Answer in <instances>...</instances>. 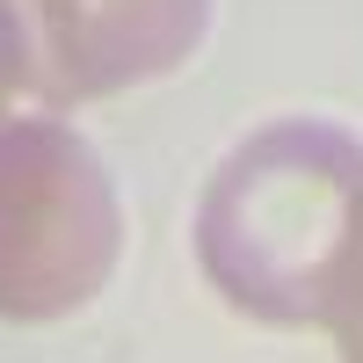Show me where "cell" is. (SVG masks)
Segmentation results:
<instances>
[{
	"label": "cell",
	"instance_id": "obj_1",
	"mask_svg": "<svg viewBox=\"0 0 363 363\" xmlns=\"http://www.w3.org/2000/svg\"><path fill=\"white\" fill-rule=\"evenodd\" d=\"M363 255V138L327 116H277L211 167L196 269L233 313L327 335Z\"/></svg>",
	"mask_w": 363,
	"mask_h": 363
},
{
	"label": "cell",
	"instance_id": "obj_2",
	"mask_svg": "<svg viewBox=\"0 0 363 363\" xmlns=\"http://www.w3.org/2000/svg\"><path fill=\"white\" fill-rule=\"evenodd\" d=\"M124 255V203L66 116H0V320L44 327L95 306Z\"/></svg>",
	"mask_w": 363,
	"mask_h": 363
},
{
	"label": "cell",
	"instance_id": "obj_3",
	"mask_svg": "<svg viewBox=\"0 0 363 363\" xmlns=\"http://www.w3.org/2000/svg\"><path fill=\"white\" fill-rule=\"evenodd\" d=\"M37 102L80 109L182 73L211 37V0H8Z\"/></svg>",
	"mask_w": 363,
	"mask_h": 363
},
{
	"label": "cell",
	"instance_id": "obj_4",
	"mask_svg": "<svg viewBox=\"0 0 363 363\" xmlns=\"http://www.w3.org/2000/svg\"><path fill=\"white\" fill-rule=\"evenodd\" d=\"M22 95H37V73H29V44H22L15 8L0 0V116H8Z\"/></svg>",
	"mask_w": 363,
	"mask_h": 363
},
{
	"label": "cell",
	"instance_id": "obj_5",
	"mask_svg": "<svg viewBox=\"0 0 363 363\" xmlns=\"http://www.w3.org/2000/svg\"><path fill=\"white\" fill-rule=\"evenodd\" d=\"M327 342H335L342 356H363V255H356V269H349V291H342L335 320H327Z\"/></svg>",
	"mask_w": 363,
	"mask_h": 363
}]
</instances>
